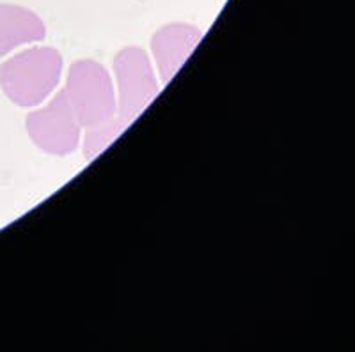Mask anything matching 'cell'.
<instances>
[{
  "label": "cell",
  "mask_w": 355,
  "mask_h": 352,
  "mask_svg": "<svg viewBox=\"0 0 355 352\" xmlns=\"http://www.w3.org/2000/svg\"><path fill=\"white\" fill-rule=\"evenodd\" d=\"M62 75L61 53L33 46L0 66V87L18 106H37L53 94Z\"/></svg>",
  "instance_id": "obj_1"
},
{
  "label": "cell",
  "mask_w": 355,
  "mask_h": 352,
  "mask_svg": "<svg viewBox=\"0 0 355 352\" xmlns=\"http://www.w3.org/2000/svg\"><path fill=\"white\" fill-rule=\"evenodd\" d=\"M62 93L82 129L105 124L116 117V89L112 76L94 60H77L69 68Z\"/></svg>",
  "instance_id": "obj_2"
},
{
  "label": "cell",
  "mask_w": 355,
  "mask_h": 352,
  "mask_svg": "<svg viewBox=\"0 0 355 352\" xmlns=\"http://www.w3.org/2000/svg\"><path fill=\"white\" fill-rule=\"evenodd\" d=\"M114 78H116L114 120L125 131L158 96L160 87L150 55L137 46H128L117 53L114 59Z\"/></svg>",
  "instance_id": "obj_3"
},
{
  "label": "cell",
  "mask_w": 355,
  "mask_h": 352,
  "mask_svg": "<svg viewBox=\"0 0 355 352\" xmlns=\"http://www.w3.org/2000/svg\"><path fill=\"white\" fill-rule=\"evenodd\" d=\"M25 128L34 145L52 156H68L77 151L84 131L62 91L31 113Z\"/></svg>",
  "instance_id": "obj_4"
},
{
  "label": "cell",
  "mask_w": 355,
  "mask_h": 352,
  "mask_svg": "<svg viewBox=\"0 0 355 352\" xmlns=\"http://www.w3.org/2000/svg\"><path fill=\"white\" fill-rule=\"evenodd\" d=\"M201 39V28L189 24H169L155 33L151 39V62L164 84L173 80Z\"/></svg>",
  "instance_id": "obj_5"
},
{
  "label": "cell",
  "mask_w": 355,
  "mask_h": 352,
  "mask_svg": "<svg viewBox=\"0 0 355 352\" xmlns=\"http://www.w3.org/2000/svg\"><path fill=\"white\" fill-rule=\"evenodd\" d=\"M46 27L36 12L15 4H0V59L44 39Z\"/></svg>",
  "instance_id": "obj_6"
}]
</instances>
